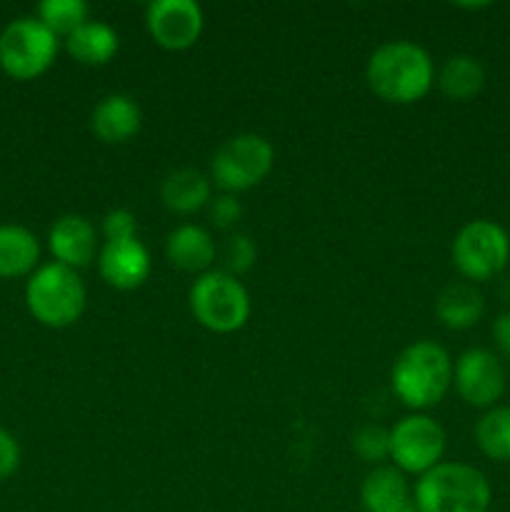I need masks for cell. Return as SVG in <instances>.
Listing matches in <instances>:
<instances>
[{
    "label": "cell",
    "instance_id": "cell-1",
    "mask_svg": "<svg viewBox=\"0 0 510 512\" xmlns=\"http://www.w3.org/2000/svg\"><path fill=\"white\" fill-rule=\"evenodd\" d=\"M365 78L380 100L410 105L433 88V60L410 40H390L370 55Z\"/></svg>",
    "mask_w": 510,
    "mask_h": 512
},
{
    "label": "cell",
    "instance_id": "cell-2",
    "mask_svg": "<svg viewBox=\"0 0 510 512\" xmlns=\"http://www.w3.org/2000/svg\"><path fill=\"white\" fill-rule=\"evenodd\" d=\"M390 385L398 400L408 408H435L453 385V360L443 345L418 340L398 355L390 373Z\"/></svg>",
    "mask_w": 510,
    "mask_h": 512
},
{
    "label": "cell",
    "instance_id": "cell-3",
    "mask_svg": "<svg viewBox=\"0 0 510 512\" xmlns=\"http://www.w3.org/2000/svg\"><path fill=\"white\" fill-rule=\"evenodd\" d=\"M490 483L478 468L465 463H438L415 485L418 512H488Z\"/></svg>",
    "mask_w": 510,
    "mask_h": 512
},
{
    "label": "cell",
    "instance_id": "cell-4",
    "mask_svg": "<svg viewBox=\"0 0 510 512\" xmlns=\"http://www.w3.org/2000/svg\"><path fill=\"white\" fill-rule=\"evenodd\" d=\"M85 285L78 270L60 263H45L25 285V305L45 328H70L85 310Z\"/></svg>",
    "mask_w": 510,
    "mask_h": 512
},
{
    "label": "cell",
    "instance_id": "cell-5",
    "mask_svg": "<svg viewBox=\"0 0 510 512\" xmlns=\"http://www.w3.org/2000/svg\"><path fill=\"white\" fill-rule=\"evenodd\" d=\"M190 310L210 333L228 335L248 323L250 295L235 275L208 270L190 288Z\"/></svg>",
    "mask_w": 510,
    "mask_h": 512
},
{
    "label": "cell",
    "instance_id": "cell-6",
    "mask_svg": "<svg viewBox=\"0 0 510 512\" xmlns=\"http://www.w3.org/2000/svg\"><path fill=\"white\" fill-rule=\"evenodd\" d=\"M58 38L38 18H15L0 33V68L15 80H33L53 65Z\"/></svg>",
    "mask_w": 510,
    "mask_h": 512
},
{
    "label": "cell",
    "instance_id": "cell-7",
    "mask_svg": "<svg viewBox=\"0 0 510 512\" xmlns=\"http://www.w3.org/2000/svg\"><path fill=\"white\" fill-rule=\"evenodd\" d=\"M275 163V150L263 135L243 133L233 135L215 150L210 160V173L215 185L228 193L255 188Z\"/></svg>",
    "mask_w": 510,
    "mask_h": 512
},
{
    "label": "cell",
    "instance_id": "cell-8",
    "mask_svg": "<svg viewBox=\"0 0 510 512\" xmlns=\"http://www.w3.org/2000/svg\"><path fill=\"white\" fill-rule=\"evenodd\" d=\"M510 238L493 220H470L453 240V263L468 280H490L508 265Z\"/></svg>",
    "mask_w": 510,
    "mask_h": 512
},
{
    "label": "cell",
    "instance_id": "cell-9",
    "mask_svg": "<svg viewBox=\"0 0 510 512\" xmlns=\"http://www.w3.org/2000/svg\"><path fill=\"white\" fill-rule=\"evenodd\" d=\"M443 453L445 430L430 415H405L390 428V460L400 473H428L443 460Z\"/></svg>",
    "mask_w": 510,
    "mask_h": 512
},
{
    "label": "cell",
    "instance_id": "cell-10",
    "mask_svg": "<svg viewBox=\"0 0 510 512\" xmlns=\"http://www.w3.org/2000/svg\"><path fill=\"white\" fill-rule=\"evenodd\" d=\"M453 383L465 403L490 410L505 393L503 363L490 350L470 348L453 365Z\"/></svg>",
    "mask_w": 510,
    "mask_h": 512
},
{
    "label": "cell",
    "instance_id": "cell-11",
    "mask_svg": "<svg viewBox=\"0 0 510 512\" xmlns=\"http://www.w3.org/2000/svg\"><path fill=\"white\" fill-rule=\"evenodd\" d=\"M145 25L160 48L185 50L203 33V8L195 0H153L145 10Z\"/></svg>",
    "mask_w": 510,
    "mask_h": 512
},
{
    "label": "cell",
    "instance_id": "cell-12",
    "mask_svg": "<svg viewBox=\"0 0 510 512\" xmlns=\"http://www.w3.org/2000/svg\"><path fill=\"white\" fill-rule=\"evenodd\" d=\"M100 278L115 290H135L148 280L150 253L138 238L105 243L98 255Z\"/></svg>",
    "mask_w": 510,
    "mask_h": 512
},
{
    "label": "cell",
    "instance_id": "cell-13",
    "mask_svg": "<svg viewBox=\"0 0 510 512\" xmlns=\"http://www.w3.org/2000/svg\"><path fill=\"white\" fill-rule=\"evenodd\" d=\"M48 248L53 253L55 263L68 265L73 270L85 268L95 258V250H98L93 223L83 215H63L50 228Z\"/></svg>",
    "mask_w": 510,
    "mask_h": 512
},
{
    "label": "cell",
    "instance_id": "cell-14",
    "mask_svg": "<svg viewBox=\"0 0 510 512\" xmlns=\"http://www.w3.org/2000/svg\"><path fill=\"white\" fill-rule=\"evenodd\" d=\"M140 123H143L140 105L125 93L105 95L90 115V128H93L95 138L108 145L125 143L138 135Z\"/></svg>",
    "mask_w": 510,
    "mask_h": 512
},
{
    "label": "cell",
    "instance_id": "cell-15",
    "mask_svg": "<svg viewBox=\"0 0 510 512\" xmlns=\"http://www.w3.org/2000/svg\"><path fill=\"white\" fill-rule=\"evenodd\" d=\"M360 500L365 512H418L403 473L388 465H380L365 475Z\"/></svg>",
    "mask_w": 510,
    "mask_h": 512
},
{
    "label": "cell",
    "instance_id": "cell-16",
    "mask_svg": "<svg viewBox=\"0 0 510 512\" xmlns=\"http://www.w3.org/2000/svg\"><path fill=\"white\" fill-rule=\"evenodd\" d=\"M165 255L185 273H208L215 260V240L200 225H178L165 240Z\"/></svg>",
    "mask_w": 510,
    "mask_h": 512
},
{
    "label": "cell",
    "instance_id": "cell-17",
    "mask_svg": "<svg viewBox=\"0 0 510 512\" xmlns=\"http://www.w3.org/2000/svg\"><path fill=\"white\" fill-rule=\"evenodd\" d=\"M485 313V300L475 285L458 280L445 285L435 298V315L450 330H468L478 325Z\"/></svg>",
    "mask_w": 510,
    "mask_h": 512
},
{
    "label": "cell",
    "instance_id": "cell-18",
    "mask_svg": "<svg viewBox=\"0 0 510 512\" xmlns=\"http://www.w3.org/2000/svg\"><path fill=\"white\" fill-rule=\"evenodd\" d=\"M40 243L23 225H0V278H23L38 270Z\"/></svg>",
    "mask_w": 510,
    "mask_h": 512
},
{
    "label": "cell",
    "instance_id": "cell-19",
    "mask_svg": "<svg viewBox=\"0 0 510 512\" xmlns=\"http://www.w3.org/2000/svg\"><path fill=\"white\" fill-rule=\"evenodd\" d=\"M210 178L200 170L180 168L170 173L160 185V198L170 213L190 215L210 203Z\"/></svg>",
    "mask_w": 510,
    "mask_h": 512
},
{
    "label": "cell",
    "instance_id": "cell-20",
    "mask_svg": "<svg viewBox=\"0 0 510 512\" xmlns=\"http://www.w3.org/2000/svg\"><path fill=\"white\" fill-rule=\"evenodd\" d=\"M118 33L103 20H88L75 33L65 38V48L78 63L83 65H105L118 53Z\"/></svg>",
    "mask_w": 510,
    "mask_h": 512
},
{
    "label": "cell",
    "instance_id": "cell-21",
    "mask_svg": "<svg viewBox=\"0 0 510 512\" xmlns=\"http://www.w3.org/2000/svg\"><path fill=\"white\" fill-rule=\"evenodd\" d=\"M438 85L450 100H473L485 85V70L473 55H453L438 73Z\"/></svg>",
    "mask_w": 510,
    "mask_h": 512
},
{
    "label": "cell",
    "instance_id": "cell-22",
    "mask_svg": "<svg viewBox=\"0 0 510 512\" xmlns=\"http://www.w3.org/2000/svg\"><path fill=\"white\" fill-rule=\"evenodd\" d=\"M475 443L490 460L510 463V408H490L475 425Z\"/></svg>",
    "mask_w": 510,
    "mask_h": 512
},
{
    "label": "cell",
    "instance_id": "cell-23",
    "mask_svg": "<svg viewBox=\"0 0 510 512\" xmlns=\"http://www.w3.org/2000/svg\"><path fill=\"white\" fill-rule=\"evenodd\" d=\"M35 18L50 30V33L58 38L80 28L83 23H88V5L83 0H43L38 5V15Z\"/></svg>",
    "mask_w": 510,
    "mask_h": 512
},
{
    "label": "cell",
    "instance_id": "cell-24",
    "mask_svg": "<svg viewBox=\"0 0 510 512\" xmlns=\"http://www.w3.org/2000/svg\"><path fill=\"white\" fill-rule=\"evenodd\" d=\"M353 450L365 463H383L390 458V430L380 425H363L355 430Z\"/></svg>",
    "mask_w": 510,
    "mask_h": 512
},
{
    "label": "cell",
    "instance_id": "cell-25",
    "mask_svg": "<svg viewBox=\"0 0 510 512\" xmlns=\"http://www.w3.org/2000/svg\"><path fill=\"white\" fill-rule=\"evenodd\" d=\"M223 263H225V273L230 275H243L253 268L255 263V245L253 240L248 238L245 233H233L228 240H225L223 248Z\"/></svg>",
    "mask_w": 510,
    "mask_h": 512
},
{
    "label": "cell",
    "instance_id": "cell-26",
    "mask_svg": "<svg viewBox=\"0 0 510 512\" xmlns=\"http://www.w3.org/2000/svg\"><path fill=\"white\" fill-rule=\"evenodd\" d=\"M103 235H105V243L138 238V220H135V215L125 208L110 210V213L103 218Z\"/></svg>",
    "mask_w": 510,
    "mask_h": 512
},
{
    "label": "cell",
    "instance_id": "cell-27",
    "mask_svg": "<svg viewBox=\"0 0 510 512\" xmlns=\"http://www.w3.org/2000/svg\"><path fill=\"white\" fill-rule=\"evenodd\" d=\"M240 215H243V208H240V203L235 200V195H220V198L210 200V220H213V225H218V228H233L240 220Z\"/></svg>",
    "mask_w": 510,
    "mask_h": 512
},
{
    "label": "cell",
    "instance_id": "cell-28",
    "mask_svg": "<svg viewBox=\"0 0 510 512\" xmlns=\"http://www.w3.org/2000/svg\"><path fill=\"white\" fill-rule=\"evenodd\" d=\"M20 465V445L13 433L0 428V480H8Z\"/></svg>",
    "mask_w": 510,
    "mask_h": 512
},
{
    "label": "cell",
    "instance_id": "cell-29",
    "mask_svg": "<svg viewBox=\"0 0 510 512\" xmlns=\"http://www.w3.org/2000/svg\"><path fill=\"white\" fill-rule=\"evenodd\" d=\"M493 338L498 345L500 355L510 360V310L508 313L498 315V320L493 323Z\"/></svg>",
    "mask_w": 510,
    "mask_h": 512
}]
</instances>
